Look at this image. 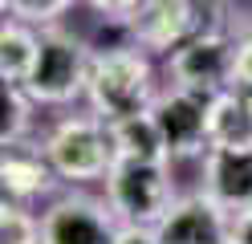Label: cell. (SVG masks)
Returning <instances> with one entry per match:
<instances>
[{
	"instance_id": "cell-1",
	"label": "cell",
	"mask_w": 252,
	"mask_h": 244,
	"mask_svg": "<svg viewBox=\"0 0 252 244\" xmlns=\"http://www.w3.org/2000/svg\"><path fill=\"white\" fill-rule=\"evenodd\" d=\"M155 98H159V90H155V65L147 49L122 45V49H98L94 53L90 77H86V102H90V114H98L106 126L151 110Z\"/></svg>"
},
{
	"instance_id": "cell-2",
	"label": "cell",
	"mask_w": 252,
	"mask_h": 244,
	"mask_svg": "<svg viewBox=\"0 0 252 244\" xmlns=\"http://www.w3.org/2000/svg\"><path fill=\"white\" fill-rule=\"evenodd\" d=\"M41 151L61 183H102L114 167V139L98 114H65L41 135Z\"/></svg>"
},
{
	"instance_id": "cell-3",
	"label": "cell",
	"mask_w": 252,
	"mask_h": 244,
	"mask_svg": "<svg viewBox=\"0 0 252 244\" xmlns=\"http://www.w3.org/2000/svg\"><path fill=\"white\" fill-rule=\"evenodd\" d=\"M90 61H94L90 41H82L77 33L61 29V25H45L37 61L25 77V90L33 94L37 106H69L77 98H86Z\"/></svg>"
},
{
	"instance_id": "cell-4",
	"label": "cell",
	"mask_w": 252,
	"mask_h": 244,
	"mask_svg": "<svg viewBox=\"0 0 252 244\" xmlns=\"http://www.w3.org/2000/svg\"><path fill=\"white\" fill-rule=\"evenodd\" d=\"M106 183V204L114 208L122 224H159L171 204L179 200L171 163H147V159H114Z\"/></svg>"
},
{
	"instance_id": "cell-5",
	"label": "cell",
	"mask_w": 252,
	"mask_h": 244,
	"mask_svg": "<svg viewBox=\"0 0 252 244\" xmlns=\"http://www.w3.org/2000/svg\"><path fill=\"white\" fill-rule=\"evenodd\" d=\"M118 224L106 195L65 191L41 211V244H114Z\"/></svg>"
},
{
	"instance_id": "cell-6",
	"label": "cell",
	"mask_w": 252,
	"mask_h": 244,
	"mask_svg": "<svg viewBox=\"0 0 252 244\" xmlns=\"http://www.w3.org/2000/svg\"><path fill=\"white\" fill-rule=\"evenodd\" d=\"M232 57H236V33H203L167 53L171 86L195 90V94H224L232 90Z\"/></svg>"
},
{
	"instance_id": "cell-7",
	"label": "cell",
	"mask_w": 252,
	"mask_h": 244,
	"mask_svg": "<svg viewBox=\"0 0 252 244\" xmlns=\"http://www.w3.org/2000/svg\"><path fill=\"white\" fill-rule=\"evenodd\" d=\"M155 122L163 130V142L171 151V163L175 159H203L212 151V130H208V114H212V98L171 86L155 98Z\"/></svg>"
},
{
	"instance_id": "cell-8",
	"label": "cell",
	"mask_w": 252,
	"mask_h": 244,
	"mask_svg": "<svg viewBox=\"0 0 252 244\" xmlns=\"http://www.w3.org/2000/svg\"><path fill=\"white\" fill-rule=\"evenodd\" d=\"M155 228L163 244H232V211L203 187L179 195Z\"/></svg>"
},
{
	"instance_id": "cell-9",
	"label": "cell",
	"mask_w": 252,
	"mask_h": 244,
	"mask_svg": "<svg viewBox=\"0 0 252 244\" xmlns=\"http://www.w3.org/2000/svg\"><path fill=\"white\" fill-rule=\"evenodd\" d=\"M203 163V191L216 204H224L232 216L252 208V151H228V146H212Z\"/></svg>"
},
{
	"instance_id": "cell-10",
	"label": "cell",
	"mask_w": 252,
	"mask_h": 244,
	"mask_svg": "<svg viewBox=\"0 0 252 244\" xmlns=\"http://www.w3.org/2000/svg\"><path fill=\"white\" fill-rule=\"evenodd\" d=\"M57 183L61 179L49 167V159H45L41 146H33V142L4 146V159H0V187H4V200L33 204L41 195H49Z\"/></svg>"
},
{
	"instance_id": "cell-11",
	"label": "cell",
	"mask_w": 252,
	"mask_h": 244,
	"mask_svg": "<svg viewBox=\"0 0 252 244\" xmlns=\"http://www.w3.org/2000/svg\"><path fill=\"white\" fill-rule=\"evenodd\" d=\"M212 146H228V151H252V94L244 90H224L212 98L208 114Z\"/></svg>"
},
{
	"instance_id": "cell-12",
	"label": "cell",
	"mask_w": 252,
	"mask_h": 244,
	"mask_svg": "<svg viewBox=\"0 0 252 244\" xmlns=\"http://www.w3.org/2000/svg\"><path fill=\"white\" fill-rule=\"evenodd\" d=\"M110 139H114L118 159H147V163H171V151L163 142V130L155 122V114H130L122 122H110Z\"/></svg>"
},
{
	"instance_id": "cell-13",
	"label": "cell",
	"mask_w": 252,
	"mask_h": 244,
	"mask_svg": "<svg viewBox=\"0 0 252 244\" xmlns=\"http://www.w3.org/2000/svg\"><path fill=\"white\" fill-rule=\"evenodd\" d=\"M37 45H41L37 25L4 16V25H0V77L4 81H25L29 70H33V61H37Z\"/></svg>"
},
{
	"instance_id": "cell-14",
	"label": "cell",
	"mask_w": 252,
	"mask_h": 244,
	"mask_svg": "<svg viewBox=\"0 0 252 244\" xmlns=\"http://www.w3.org/2000/svg\"><path fill=\"white\" fill-rule=\"evenodd\" d=\"M0 106H4V126H0V139H4V146H12V142H29V139H33L37 102H33V94L25 90V81H4V86H0Z\"/></svg>"
},
{
	"instance_id": "cell-15",
	"label": "cell",
	"mask_w": 252,
	"mask_h": 244,
	"mask_svg": "<svg viewBox=\"0 0 252 244\" xmlns=\"http://www.w3.org/2000/svg\"><path fill=\"white\" fill-rule=\"evenodd\" d=\"M0 244H41V216L21 200L0 204Z\"/></svg>"
},
{
	"instance_id": "cell-16",
	"label": "cell",
	"mask_w": 252,
	"mask_h": 244,
	"mask_svg": "<svg viewBox=\"0 0 252 244\" xmlns=\"http://www.w3.org/2000/svg\"><path fill=\"white\" fill-rule=\"evenodd\" d=\"M4 4V16H17V21H29V25H57L77 0H0Z\"/></svg>"
},
{
	"instance_id": "cell-17",
	"label": "cell",
	"mask_w": 252,
	"mask_h": 244,
	"mask_svg": "<svg viewBox=\"0 0 252 244\" xmlns=\"http://www.w3.org/2000/svg\"><path fill=\"white\" fill-rule=\"evenodd\" d=\"M232 90H252V21L236 25V57H232Z\"/></svg>"
},
{
	"instance_id": "cell-18",
	"label": "cell",
	"mask_w": 252,
	"mask_h": 244,
	"mask_svg": "<svg viewBox=\"0 0 252 244\" xmlns=\"http://www.w3.org/2000/svg\"><path fill=\"white\" fill-rule=\"evenodd\" d=\"M114 244H163L155 224H118Z\"/></svg>"
},
{
	"instance_id": "cell-19",
	"label": "cell",
	"mask_w": 252,
	"mask_h": 244,
	"mask_svg": "<svg viewBox=\"0 0 252 244\" xmlns=\"http://www.w3.org/2000/svg\"><path fill=\"white\" fill-rule=\"evenodd\" d=\"M86 4L98 12V16H126V12L138 4V0H86Z\"/></svg>"
},
{
	"instance_id": "cell-20",
	"label": "cell",
	"mask_w": 252,
	"mask_h": 244,
	"mask_svg": "<svg viewBox=\"0 0 252 244\" xmlns=\"http://www.w3.org/2000/svg\"><path fill=\"white\" fill-rule=\"evenodd\" d=\"M232 244H252V208L232 216Z\"/></svg>"
}]
</instances>
